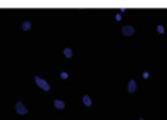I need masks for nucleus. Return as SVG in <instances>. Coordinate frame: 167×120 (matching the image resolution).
<instances>
[{"mask_svg": "<svg viewBox=\"0 0 167 120\" xmlns=\"http://www.w3.org/2000/svg\"><path fill=\"white\" fill-rule=\"evenodd\" d=\"M34 80H35V82H37V85L39 86L41 89H43V90H46V92H48L50 90V84L47 82L46 80H43V78H41L39 76H35L34 77Z\"/></svg>", "mask_w": 167, "mask_h": 120, "instance_id": "nucleus-1", "label": "nucleus"}, {"mask_svg": "<svg viewBox=\"0 0 167 120\" xmlns=\"http://www.w3.org/2000/svg\"><path fill=\"white\" fill-rule=\"evenodd\" d=\"M14 107H16V112H17L18 115H26V114L29 112V110L25 107V104H24L22 102H17Z\"/></svg>", "mask_w": 167, "mask_h": 120, "instance_id": "nucleus-2", "label": "nucleus"}, {"mask_svg": "<svg viewBox=\"0 0 167 120\" xmlns=\"http://www.w3.org/2000/svg\"><path fill=\"white\" fill-rule=\"evenodd\" d=\"M121 31H123V34L127 35V37H129L132 34H135V27L133 26H131V25H127L121 29Z\"/></svg>", "mask_w": 167, "mask_h": 120, "instance_id": "nucleus-3", "label": "nucleus"}, {"mask_svg": "<svg viewBox=\"0 0 167 120\" xmlns=\"http://www.w3.org/2000/svg\"><path fill=\"white\" fill-rule=\"evenodd\" d=\"M136 81L135 80H131L129 81V84H128V92L129 93H135L136 92Z\"/></svg>", "mask_w": 167, "mask_h": 120, "instance_id": "nucleus-4", "label": "nucleus"}, {"mask_svg": "<svg viewBox=\"0 0 167 120\" xmlns=\"http://www.w3.org/2000/svg\"><path fill=\"white\" fill-rule=\"evenodd\" d=\"M54 106H55L56 108H59V110H61V108H64V107H65V103L63 102V100H59V99H56L55 102H54Z\"/></svg>", "mask_w": 167, "mask_h": 120, "instance_id": "nucleus-5", "label": "nucleus"}, {"mask_svg": "<svg viewBox=\"0 0 167 120\" xmlns=\"http://www.w3.org/2000/svg\"><path fill=\"white\" fill-rule=\"evenodd\" d=\"M82 100H84V103H85L87 107L91 106V99H90V97H87V95H84V97H82Z\"/></svg>", "mask_w": 167, "mask_h": 120, "instance_id": "nucleus-6", "label": "nucleus"}, {"mask_svg": "<svg viewBox=\"0 0 167 120\" xmlns=\"http://www.w3.org/2000/svg\"><path fill=\"white\" fill-rule=\"evenodd\" d=\"M32 27V22L30 21H24L22 22V30H29Z\"/></svg>", "mask_w": 167, "mask_h": 120, "instance_id": "nucleus-7", "label": "nucleus"}, {"mask_svg": "<svg viewBox=\"0 0 167 120\" xmlns=\"http://www.w3.org/2000/svg\"><path fill=\"white\" fill-rule=\"evenodd\" d=\"M64 55H65L67 57H71V56H72V50H71V49H65V50H64Z\"/></svg>", "mask_w": 167, "mask_h": 120, "instance_id": "nucleus-8", "label": "nucleus"}, {"mask_svg": "<svg viewBox=\"0 0 167 120\" xmlns=\"http://www.w3.org/2000/svg\"><path fill=\"white\" fill-rule=\"evenodd\" d=\"M157 29H158V31L161 33V34H162V33H163L165 31V29H163V26H162V25H159L158 27H157Z\"/></svg>", "mask_w": 167, "mask_h": 120, "instance_id": "nucleus-9", "label": "nucleus"}, {"mask_svg": "<svg viewBox=\"0 0 167 120\" xmlns=\"http://www.w3.org/2000/svg\"><path fill=\"white\" fill-rule=\"evenodd\" d=\"M60 76H61V78H68V75L65 73V72H61V75H60Z\"/></svg>", "mask_w": 167, "mask_h": 120, "instance_id": "nucleus-10", "label": "nucleus"}, {"mask_svg": "<svg viewBox=\"0 0 167 120\" xmlns=\"http://www.w3.org/2000/svg\"><path fill=\"white\" fill-rule=\"evenodd\" d=\"M144 77H145V78L149 77V73H148V72H145V73H144Z\"/></svg>", "mask_w": 167, "mask_h": 120, "instance_id": "nucleus-11", "label": "nucleus"}, {"mask_svg": "<svg viewBox=\"0 0 167 120\" xmlns=\"http://www.w3.org/2000/svg\"><path fill=\"white\" fill-rule=\"evenodd\" d=\"M140 120H144V119H140Z\"/></svg>", "mask_w": 167, "mask_h": 120, "instance_id": "nucleus-12", "label": "nucleus"}]
</instances>
